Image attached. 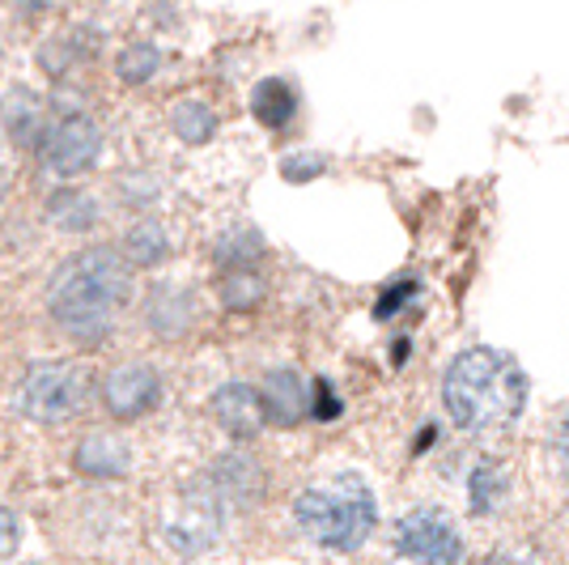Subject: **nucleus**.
I'll use <instances>...</instances> for the list:
<instances>
[{
  "label": "nucleus",
  "mask_w": 569,
  "mask_h": 565,
  "mask_svg": "<svg viewBox=\"0 0 569 565\" xmlns=\"http://www.w3.org/2000/svg\"><path fill=\"white\" fill-rule=\"evenodd\" d=\"M442 404L459 429L498 434L519 422L522 404H527V378L510 354L468 349L442 375Z\"/></svg>",
  "instance_id": "1"
},
{
  "label": "nucleus",
  "mask_w": 569,
  "mask_h": 565,
  "mask_svg": "<svg viewBox=\"0 0 569 565\" xmlns=\"http://www.w3.org/2000/svg\"><path fill=\"white\" fill-rule=\"evenodd\" d=\"M132 294V264L107 247L77 256L51 285V315L77 340H102Z\"/></svg>",
  "instance_id": "2"
},
{
  "label": "nucleus",
  "mask_w": 569,
  "mask_h": 565,
  "mask_svg": "<svg viewBox=\"0 0 569 565\" xmlns=\"http://www.w3.org/2000/svg\"><path fill=\"white\" fill-rule=\"evenodd\" d=\"M298 532L328 553H353L379 527V497L357 472H332L293 502Z\"/></svg>",
  "instance_id": "3"
},
{
  "label": "nucleus",
  "mask_w": 569,
  "mask_h": 565,
  "mask_svg": "<svg viewBox=\"0 0 569 565\" xmlns=\"http://www.w3.org/2000/svg\"><path fill=\"white\" fill-rule=\"evenodd\" d=\"M391 553L400 565H459L463 527L442 506H412L391 532Z\"/></svg>",
  "instance_id": "4"
},
{
  "label": "nucleus",
  "mask_w": 569,
  "mask_h": 565,
  "mask_svg": "<svg viewBox=\"0 0 569 565\" xmlns=\"http://www.w3.org/2000/svg\"><path fill=\"white\" fill-rule=\"evenodd\" d=\"M90 396V375L72 361H43L22 378L18 404L30 422L60 425L81 413V404Z\"/></svg>",
  "instance_id": "5"
},
{
  "label": "nucleus",
  "mask_w": 569,
  "mask_h": 565,
  "mask_svg": "<svg viewBox=\"0 0 569 565\" xmlns=\"http://www.w3.org/2000/svg\"><path fill=\"white\" fill-rule=\"evenodd\" d=\"M162 396V378L149 361H123L102 378V408L116 422H137Z\"/></svg>",
  "instance_id": "6"
},
{
  "label": "nucleus",
  "mask_w": 569,
  "mask_h": 565,
  "mask_svg": "<svg viewBox=\"0 0 569 565\" xmlns=\"http://www.w3.org/2000/svg\"><path fill=\"white\" fill-rule=\"evenodd\" d=\"M98 149H102V137H98L94 119H86V116L60 119L48 137H43L48 166L56 170V175H64V179L81 175V170H90L98 158Z\"/></svg>",
  "instance_id": "7"
},
{
  "label": "nucleus",
  "mask_w": 569,
  "mask_h": 565,
  "mask_svg": "<svg viewBox=\"0 0 569 565\" xmlns=\"http://www.w3.org/2000/svg\"><path fill=\"white\" fill-rule=\"evenodd\" d=\"M213 417L221 422V429H226V434H234V438H256L263 425H268L260 391H256V387H247V383H226V387L217 391Z\"/></svg>",
  "instance_id": "8"
},
{
  "label": "nucleus",
  "mask_w": 569,
  "mask_h": 565,
  "mask_svg": "<svg viewBox=\"0 0 569 565\" xmlns=\"http://www.w3.org/2000/svg\"><path fill=\"white\" fill-rule=\"evenodd\" d=\"M260 404L268 422L289 429V425H298L310 413V391L307 383L298 378V370H272L260 387Z\"/></svg>",
  "instance_id": "9"
},
{
  "label": "nucleus",
  "mask_w": 569,
  "mask_h": 565,
  "mask_svg": "<svg viewBox=\"0 0 569 565\" xmlns=\"http://www.w3.org/2000/svg\"><path fill=\"white\" fill-rule=\"evenodd\" d=\"M217 527H221V502H217V494H191L183 515L170 523V541H174L179 553H200L217 536Z\"/></svg>",
  "instance_id": "10"
},
{
  "label": "nucleus",
  "mask_w": 569,
  "mask_h": 565,
  "mask_svg": "<svg viewBox=\"0 0 569 565\" xmlns=\"http://www.w3.org/2000/svg\"><path fill=\"white\" fill-rule=\"evenodd\" d=\"M510 497V472L501 459H476L468 472V502H472L476 515H498Z\"/></svg>",
  "instance_id": "11"
},
{
  "label": "nucleus",
  "mask_w": 569,
  "mask_h": 565,
  "mask_svg": "<svg viewBox=\"0 0 569 565\" xmlns=\"http://www.w3.org/2000/svg\"><path fill=\"white\" fill-rule=\"evenodd\" d=\"M144 319L158 336H183V331L196 324V303H191L183 289H153L149 303H144Z\"/></svg>",
  "instance_id": "12"
},
{
  "label": "nucleus",
  "mask_w": 569,
  "mask_h": 565,
  "mask_svg": "<svg viewBox=\"0 0 569 565\" xmlns=\"http://www.w3.org/2000/svg\"><path fill=\"white\" fill-rule=\"evenodd\" d=\"M128 464H132V455L116 434H90L77 447V468L90 472V476H123Z\"/></svg>",
  "instance_id": "13"
},
{
  "label": "nucleus",
  "mask_w": 569,
  "mask_h": 565,
  "mask_svg": "<svg viewBox=\"0 0 569 565\" xmlns=\"http://www.w3.org/2000/svg\"><path fill=\"white\" fill-rule=\"evenodd\" d=\"M217 497H234V502H256L263 494V476L256 468V459L247 455H226L213 472Z\"/></svg>",
  "instance_id": "14"
},
{
  "label": "nucleus",
  "mask_w": 569,
  "mask_h": 565,
  "mask_svg": "<svg viewBox=\"0 0 569 565\" xmlns=\"http://www.w3.org/2000/svg\"><path fill=\"white\" fill-rule=\"evenodd\" d=\"M4 128H9V137L22 149L43 145V107H39V98L22 95V90L9 95V102H4Z\"/></svg>",
  "instance_id": "15"
},
{
  "label": "nucleus",
  "mask_w": 569,
  "mask_h": 565,
  "mask_svg": "<svg viewBox=\"0 0 569 565\" xmlns=\"http://www.w3.org/2000/svg\"><path fill=\"white\" fill-rule=\"evenodd\" d=\"M167 256H170V238L158 221H137L128 230V238H123V259L132 268H153V264H162Z\"/></svg>",
  "instance_id": "16"
},
{
  "label": "nucleus",
  "mask_w": 569,
  "mask_h": 565,
  "mask_svg": "<svg viewBox=\"0 0 569 565\" xmlns=\"http://www.w3.org/2000/svg\"><path fill=\"white\" fill-rule=\"evenodd\" d=\"M251 111H256V119H260L263 128H284L293 119V111H298V98H293V90L284 81L268 77V81L256 86V95H251Z\"/></svg>",
  "instance_id": "17"
},
{
  "label": "nucleus",
  "mask_w": 569,
  "mask_h": 565,
  "mask_svg": "<svg viewBox=\"0 0 569 565\" xmlns=\"http://www.w3.org/2000/svg\"><path fill=\"white\" fill-rule=\"evenodd\" d=\"M48 217L56 230H72V235H81V230H90L98 221V209L94 200L86 196V191H56L48 205Z\"/></svg>",
  "instance_id": "18"
},
{
  "label": "nucleus",
  "mask_w": 569,
  "mask_h": 565,
  "mask_svg": "<svg viewBox=\"0 0 569 565\" xmlns=\"http://www.w3.org/2000/svg\"><path fill=\"white\" fill-rule=\"evenodd\" d=\"M221 303L230 310H251L263 303V281L251 268H230L221 277Z\"/></svg>",
  "instance_id": "19"
},
{
  "label": "nucleus",
  "mask_w": 569,
  "mask_h": 565,
  "mask_svg": "<svg viewBox=\"0 0 569 565\" xmlns=\"http://www.w3.org/2000/svg\"><path fill=\"white\" fill-rule=\"evenodd\" d=\"M170 123H174V132H179L188 145H204L217 132V116L204 107V102H179L174 116H170Z\"/></svg>",
  "instance_id": "20"
},
{
  "label": "nucleus",
  "mask_w": 569,
  "mask_h": 565,
  "mask_svg": "<svg viewBox=\"0 0 569 565\" xmlns=\"http://www.w3.org/2000/svg\"><path fill=\"white\" fill-rule=\"evenodd\" d=\"M119 81H128V86H144L153 72L162 69V56L153 43H132V48L119 51Z\"/></svg>",
  "instance_id": "21"
},
{
  "label": "nucleus",
  "mask_w": 569,
  "mask_h": 565,
  "mask_svg": "<svg viewBox=\"0 0 569 565\" xmlns=\"http://www.w3.org/2000/svg\"><path fill=\"white\" fill-rule=\"evenodd\" d=\"M263 251V242L256 230H230V235L217 242V259L226 268H251V259Z\"/></svg>",
  "instance_id": "22"
},
{
  "label": "nucleus",
  "mask_w": 569,
  "mask_h": 565,
  "mask_svg": "<svg viewBox=\"0 0 569 565\" xmlns=\"http://www.w3.org/2000/svg\"><path fill=\"white\" fill-rule=\"evenodd\" d=\"M284 179H293V184H307V179H315L319 170H323V158L319 153H293V158H284Z\"/></svg>",
  "instance_id": "23"
},
{
  "label": "nucleus",
  "mask_w": 569,
  "mask_h": 565,
  "mask_svg": "<svg viewBox=\"0 0 569 565\" xmlns=\"http://www.w3.org/2000/svg\"><path fill=\"white\" fill-rule=\"evenodd\" d=\"M310 413H315V417H323V422L340 413V400L332 396V387H328V383H319V387H315V396H310Z\"/></svg>",
  "instance_id": "24"
},
{
  "label": "nucleus",
  "mask_w": 569,
  "mask_h": 565,
  "mask_svg": "<svg viewBox=\"0 0 569 565\" xmlns=\"http://www.w3.org/2000/svg\"><path fill=\"white\" fill-rule=\"evenodd\" d=\"M412 289H417V285H412V281L391 285V289H387V294H382V303H379V319H387V315H396V310H400L403 303H408V298H412Z\"/></svg>",
  "instance_id": "25"
},
{
  "label": "nucleus",
  "mask_w": 569,
  "mask_h": 565,
  "mask_svg": "<svg viewBox=\"0 0 569 565\" xmlns=\"http://www.w3.org/2000/svg\"><path fill=\"white\" fill-rule=\"evenodd\" d=\"M13 548H18V518H13V511L0 506V562H4Z\"/></svg>",
  "instance_id": "26"
},
{
  "label": "nucleus",
  "mask_w": 569,
  "mask_h": 565,
  "mask_svg": "<svg viewBox=\"0 0 569 565\" xmlns=\"http://www.w3.org/2000/svg\"><path fill=\"white\" fill-rule=\"evenodd\" d=\"M489 565H545L536 553H522V548H506V553H498Z\"/></svg>",
  "instance_id": "27"
},
{
  "label": "nucleus",
  "mask_w": 569,
  "mask_h": 565,
  "mask_svg": "<svg viewBox=\"0 0 569 565\" xmlns=\"http://www.w3.org/2000/svg\"><path fill=\"white\" fill-rule=\"evenodd\" d=\"M557 459H561V468L569 472V413L561 417V425H557Z\"/></svg>",
  "instance_id": "28"
},
{
  "label": "nucleus",
  "mask_w": 569,
  "mask_h": 565,
  "mask_svg": "<svg viewBox=\"0 0 569 565\" xmlns=\"http://www.w3.org/2000/svg\"><path fill=\"white\" fill-rule=\"evenodd\" d=\"M4 196H9V170L0 166V200H4Z\"/></svg>",
  "instance_id": "29"
}]
</instances>
